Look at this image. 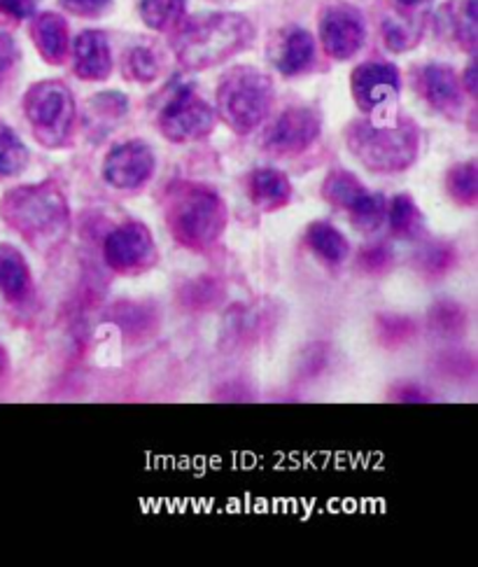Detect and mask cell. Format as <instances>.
<instances>
[{
	"mask_svg": "<svg viewBox=\"0 0 478 567\" xmlns=\"http://www.w3.org/2000/svg\"><path fill=\"white\" fill-rule=\"evenodd\" d=\"M0 215L40 252L59 248L71 231L66 196L50 183L10 189L0 204Z\"/></svg>",
	"mask_w": 478,
	"mask_h": 567,
	"instance_id": "obj_1",
	"label": "cell"
},
{
	"mask_svg": "<svg viewBox=\"0 0 478 567\" xmlns=\"http://www.w3.org/2000/svg\"><path fill=\"white\" fill-rule=\"evenodd\" d=\"M254 31L241 14H206L187 21L173 40L180 63L191 71L210 69L248 48Z\"/></svg>",
	"mask_w": 478,
	"mask_h": 567,
	"instance_id": "obj_2",
	"label": "cell"
},
{
	"mask_svg": "<svg viewBox=\"0 0 478 567\" xmlns=\"http://www.w3.org/2000/svg\"><path fill=\"white\" fill-rule=\"evenodd\" d=\"M166 223L180 246L206 252L227 227V208L222 196L210 187L185 183L168 194Z\"/></svg>",
	"mask_w": 478,
	"mask_h": 567,
	"instance_id": "obj_3",
	"label": "cell"
},
{
	"mask_svg": "<svg viewBox=\"0 0 478 567\" xmlns=\"http://www.w3.org/2000/svg\"><path fill=\"white\" fill-rule=\"evenodd\" d=\"M353 155L372 171L397 173L408 168L418 157V128L408 120L387 117L353 122L345 134Z\"/></svg>",
	"mask_w": 478,
	"mask_h": 567,
	"instance_id": "obj_4",
	"label": "cell"
},
{
	"mask_svg": "<svg viewBox=\"0 0 478 567\" xmlns=\"http://www.w3.org/2000/svg\"><path fill=\"white\" fill-rule=\"evenodd\" d=\"M273 82L254 69H236L227 73L217 86V115L236 134H250L271 111Z\"/></svg>",
	"mask_w": 478,
	"mask_h": 567,
	"instance_id": "obj_5",
	"label": "cell"
},
{
	"mask_svg": "<svg viewBox=\"0 0 478 567\" xmlns=\"http://www.w3.org/2000/svg\"><path fill=\"white\" fill-rule=\"evenodd\" d=\"M24 111L42 145L59 147L69 141L75 120V101L66 84L54 80L38 82L27 94Z\"/></svg>",
	"mask_w": 478,
	"mask_h": 567,
	"instance_id": "obj_6",
	"label": "cell"
},
{
	"mask_svg": "<svg viewBox=\"0 0 478 567\" xmlns=\"http://www.w3.org/2000/svg\"><path fill=\"white\" fill-rule=\"evenodd\" d=\"M212 126L215 111L189 84H180L178 90H173V94L162 105L159 128L173 143L199 141L210 134Z\"/></svg>",
	"mask_w": 478,
	"mask_h": 567,
	"instance_id": "obj_7",
	"label": "cell"
},
{
	"mask_svg": "<svg viewBox=\"0 0 478 567\" xmlns=\"http://www.w3.org/2000/svg\"><path fill=\"white\" fill-rule=\"evenodd\" d=\"M103 259L115 274L138 276L157 265L159 250L145 225L126 223L105 236Z\"/></svg>",
	"mask_w": 478,
	"mask_h": 567,
	"instance_id": "obj_8",
	"label": "cell"
},
{
	"mask_svg": "<svg viewBox=\"0 0 478 567\" xmlns=\"http://www.w3.org/2000/svg\"><path fill=\"white\" fill-rule=\"evenodd\" d=\"M155 173V155L147 143L128 141L111 150L103 164V178L115 189H138Z\"/></svg>",
	"mask_w": 478,
	"mask_h": 567,
	"instance_id": "obj_9",
	"label": "cell"
},
{
	"mask_svg": "<svg viewBox=\"0 0 478 567\" xmlns=\"http://www.w3.org/2000/svg\"><path fill=\"white\" fill-rule=\"evenodd\" d=\"M353 96L364 113L376 115L399 94V73L389 63H362L353 73Z\"/></svg>",
	"mask_w": 478,
	"mask_h": 567,
	"instance_id": "obj_10",
	"label": "cell"
},
{
	"mask_svg": "<svg viewBox=\"0 0 478 567\" xmlns=\"http://www.w3.org/2000/svg\"><path fill=\"white\" fill-rule=\"evenodd\" d=\"M320 134V115L311 107H290L282 113L267 134V150L276 155H299Z\"/></svg>",
	"mask_w": 478,
	"mask_h": 567,
	"instance_id": "obj_11",
	"label": "cell"
},
{
	"mask_svg": "<svg viewBox=\"0 0 478 567\" xmlns=\"http://www.w3.org/2000/svg\"><path fill=\"white\" fill-rule=\"evenodd\" d=\"M320 38L330 56L336 61L351 59L364 42L362 17L353 8H332L320 21Z\"/></svg>",
	"mask_w": 478,
	"mask_h": 567,
	"instance_id": "obj_12",
	"label": "cell"
},
{
	"mask_svg": "<svg viewBox=\"0 0 478 567\" xmlns=\"http://www.w3.org/2000/svg\"><path fill=\"white\" fill-rule=\"evenodd\" d=\"M418 90L434 111L455 115L463 107L460 82L448 65H425L418 78Z\"/></svg>",
	"mask_w": 478,
	"mask_h": 567,
	"instance_id": "obj_13",
	"label": "cell"
},
{
	"mask_svg": "<svg viewBox=\"0 0 478 567\" xmlns=\"http://www.w3.org/2000/svg\"><path fill=\"white\" fill-rule=\"evenodd\" d=\"M75 73L82 80H105L113 71V56L107 48V38L101 31H84L73 45Z\"/></svg>",
	"mask_w": 478,
	"mask_h": 567,
	"instance_id": "obj_14",
	"label": "cell"
},
{
	"mask_svg": "<svg viewBox=\"0 0 478 567\" xmlns=\"http://www.w3.org/2000/svg\"><path fill=\"white\" fill-rule=\"evenodd\" d=\"M250 202L267 213L288 206L292 199V185L285 173L276 168H257L248 178Z\"/></svg>",
	"mask_w": 478,
	"mask_h": 567,
	"instance_id": "obj_15",
	"label": "cell"
},
{
	"mask_svg": "<svg viewBox=\"0 0 478 567\" xmlns=\"http://www.w3.org/2000/svg\"><path fill=\"white\" fill-rule=\"evenodd\" d=\"M0 292L10 303L27 301L33 292V278L24 255L14 246H0Z\"/></svg>",
	"mask_w": 478,
	"mask_h": 567,
	"instance_id": "obj_16",
	"label": "cell"
},
{
	"mask_svg": "<svg viewBox=\"0 0 478 567\" xmlns=\"http://www.w3.org/2000/svg\"><path fill=\"white\" fill-rule=\"evenodd\" d=\"M31 35L38 52L48 63H63L69 56V24L63 17L45 12L33 19Z\"/></svg>",
	"mask_w": 478,
	"mask_h": 567,
	"instance_id": "obj_17",
	"label": "cell"
},
{
	"mask_svg": "<svg viewBox=\"0 0 478 567\" xmlns=\"http://www.w3.org/2000/svg\"><path fill=\"white\" fill-rule=\"evenodd\" d=\"M315 61V42L313 35L303 29H292L280 40V48L276 54V65L280 73L299 75L306 73Z\"/></svg>",
	"mask_w": 478,
	"mask_h": 567,
	"instance_id": "obj_18",
	"label": "cell"
},
{
	"mask_svg": "<svg viewBox=\"0 0 478 567\" xmlns=\"http://www.w3.org/2000/svg\"><path fill=\"white\" fill-rule=\"evenodd\" d=\"M306 244L320 259H324L332 267L343 265L347 255H351V246H347L345 236L330 223H313L306 229Z\"/></svg>",
	"mask_w": 478,
	"mask_h": 567,
	"instance_id": "obj_19",
	"label": "cell"
},
{
	"mask_svg": "<svg viewBox=\"0 0 478 567\" xmlns=\"http://www.w3.org/2000/svg\"><path fill=\"white\" fill-rule=\"evenodd\" d=\"M366 194L364 185L353 176V173L347 171H332L328 178H324V185H322V196L328 199L332 206L341 208V210H353L362 196Z\"/></svg>",
	"mask_w": 478,
	"mask_h": 567,
	"instance_id": "obj_20",
	"label": "cell"
},
{
	"mask_svg": "<svg viewBox=\"0 0 478 567\" xmlns=\"http://www.w3.org/2000/svg\"><path fill=\"white\" fill-rule=\"evenodd\" d=\"M385 217L395 236L413 238L423 231V213L408 194H397L395 199L387 204Z\"/></svg>",
	"mask_w": 478,
	"mask_h": 567,
	"instance_id": "obj_21",
	"label": "cell"
},
{
	"mask_svg": "<svg viewBox=\"0 0 478 567\" xmlns=\"http://www.w3.org/2000/svg\"><path fill=\"white\" fill-rule=\"evenodd\" d=\"M143 21L155 31H168L185 14V0H141Z\"/></svg>",
	"mask_w": 478,
	"mask_h": 567,
	"instance_id": "obj_22",
	"label": "cell"
},
{
	"mask_svg": "<svg viewBox=\"0 0 478 567\" xmlns=\"http://www.w3.org/2000/svg\"><path fill=\"white\" fill-rule=\"evenodd\" d=\"M446 189L455 202L474 206L478 199V168L474 162L453 166L446 176Z\"/></svg>",
	"mask_w": 478,
	"mask_h": 567,
	"instance_id": "obj_23",
	"label": "cell"
},
{
	"mask_svg": "<svg viewBox=\"0 0 478 567\" xmlns=\"http://www.w3.org/2000/svg\"><path fill=\"white\" fill-rule=\"evenodd\" d=\"M29 166V150L12 128L0 124V176H17Z\"/></svg>",
	"mask_w": 478,
	"mask_h": 567,
	"instance_id": "obj_24",
	"label": "cell"
},
{
	"mask_svg": "<svg viewBox=\"0 0 478 567\" xmlns=\"http://www.w3.org/2000/svg\"><path fill=\"white\" fill-rule=\"evenodd\" d=\"M385 213H387L385 196L372 194V192H366L362 199H360V204L353 210H347L353 225L360 231H374V229H378L385 223Z\"/></svg>",
	"mask_w": 478,
	"mask_h": 567,
	"instance_id": "obj_25",
	"label": "cell"
},
{
	"mask_svg": "<svg viewBox=\"0 0 478 567\" xmlns=\"http://www.w3.org/2000/svg\"><path fill=\"white\" fill-rule=\"evenodd\" d=\"M432 330L441 337H460L467 324V313L455 301H441L429 311Z\"/></svg>",
	"mask_w": 478,
	"mask_h": 567,
	"instance_id": "obj_26",
	"label": "cell"
},
{
	"mask_svg": "<svg viewBox=\"0 0 478 567\" xmlns=\"http://www.w3.org/2000/svg\"><path fill=\"white\" fill-rule=\"evenodd\" d=\"M113 320L124 332L143 337L155 327V313H147L141 303H117L113 309Z\"/></svg>",
	"mask_w": 478,
	"mask_h": 567,
	"instance_id": "obj_27",
	"label": "cell"
},
{
	"mask_svg": "<svg viewBox=\"0 0 478 567\" xmlns=\"http://www.w3.org/2000/svg\"><path fill=\"white\" fill-rule=\"evenodd\" d=\"M383 33H385V45L393 52H404L408 48H413L420 38V27L416 21L411 19H399L393 17L387 19L383 24Z\"/></svg>",
	"mask_w": 478,
	"mask_h": 567,
	"instance_id": "obj_28",
	"label": "cell"
},
{
	"mask_svg": "<svg viewBox=\"0 0 478 567\" xmlns=\"http://www.w3.org/2000/svg\"><path fill=\"white\" fill-rule=\"evenodd\" d=\"M126 75L138 82H152L159 75V59L149 48H134L126 56Z\"/></svg>",
	"mask_w": 478,
	"mask_h": 567,
	"instance_id": "obj_29",
	"label": "cell"
},
{
	"mask_svg": "<svg viewBox=\"0 0 478 567\" xmlns=\"http://www.w3.org/2000/svg\"><path fill=\"white\" fill-rule=\"evenodd\" d=\"M455 259H458V255H455V250L450 246H446V244L429 246L420 255V271H425L432 278L444 276L455 265Z\"/></svg>",
	"mask_w": 478,
	"mask_h": 567,
	"instance_id": "obj_30",
	"label": "cell"
},
{
	"mask_svg": "<svg viewBox=\"0 0 478 567\" xmlns=\"http://www.w3.org/2000/svg\"><path fill=\"white\" fill-rule=\"evenodd\" d=\"M185 299L191 303L194 309H208V307H212V303L222 299V288L217 286L215 280H208V278L194 280L185 290Z\"/></svg>",
	"mask_w": 478,
	"mask_h": 567,
	"instance_id": "obj_31",
	"label": "cell"
},
{
	"mask_svg": "<svg viewBox=\"0 0 478 567\" xmlns=\"http://www.w3.org/2000/svg\"><path fill=\"white\" fill-rule=\"evenodd\" d=\"M360 267L362 271L372 274V276H381L385 274L389 267H393V252H389L387 246L383 244H374V246H366L360 252Z\"/></svg>",
	"mask_w": 478,
	"mask_h": 567,
	"instance_id": "obj_32",
	"label": "cell"
},
{
	"mask_svg": "<svg viewBox=\"0 0 478 567\" xmlns=\"http://www.w3.org/2000/svg\"><path fill=\"white\" fill-rule=\"evenodd\" d=\"M378 324H381V337L385 343H402L413 332H416V324H413V320H408V318L385 316L378 320Z\"/></svg>",
	"mask_w": 478,
	"mask_h": 567,
	"instance_id": "obj_33",
	"label": "cell"
},
{
	"mask_svg": "<svg viewBox=\"0 0 478 567\" xmlns=\"http://www.w3.org/2000/svg\"><path fill=\"white\" fill-rule=\"evenodd\" d=\"M59 3L80 17H98L111 8V0H59Z\"/></svg>",
	"mask_w": 478,
	"mask_h": 567,
	"instance_id": "obj_34",
	"label": "cell"
},
{
	"mask_svg": "<svg viewBox=\"0 0 478 567\" xmlns=\"http://www.w3.org/2000/svg\"><path fill=\"white\" fill-rule=\"evenodd\" d=\"M40 0H0V12H6L8 17L14 19H29Z\"/></svg>",
	"mask_w": 478,
	"mask_h": 567,
	"instance_id": "obj_35",
	"label": "cell"
},
{
	"mask_svg": "<svg viewBox=\"0 0 478 567\" xmlns=\"http://www.w3.org/2000/svg\"><path fill=\"white\" fill-rule=\"evenodd\" d=\"M17 61V45L14 40L6 33H0V82L6 80V75L12 71V65Z\"/></svg>",
	"mask_w": 478,
	"mask_h": 567,
	"instance_id": "obj_36",
	"label": "cell"
},
{
	"mask_svg": "<svg viewBox=\"0 0 478 567\" xmlns=\"http://www.w3.org/2000/svg\"><path fill=\"white\" fill-rule=\"evenodd\" d=\"M465 82H467V90H469V94H476V63H474V61L469 63L467 75H465Z\"/></svg>",
	"mask_w": 478,
	"mask_h": 567,
	"instance_id": "obj_37",
	"label": "cell"
},
{
	"mask_svg": "<svg viewBox=\"0 0 478 567\" xmlns=\"http://www.w3.org/2000/svg\"><path fill=\"white\" fill-rule=\"evenodd\" d=\"M8 364H10V360H8V353H6V348L0 346V379H3L6 374H8Z\"/></svg>",
	"mask_w": 478,
	"mask_h": 567,
	"instance_id": "obj_38",
	"label": "cell"
},
{
	"mask_svg": "<svg viewBox=\"0 0 478 567\" xmlns=\"http://www.w3.org/2000/svg\"><path fill=\"white\" fill-rule=\"evenodd\" d=\"M402 6H420V3H427V0H399Z\"/></svg>",
	"mask_w": 478,
	"mask_h": 567,
	"instance_id": "obj_39",
	"label": "cell"
}]
</instances>
